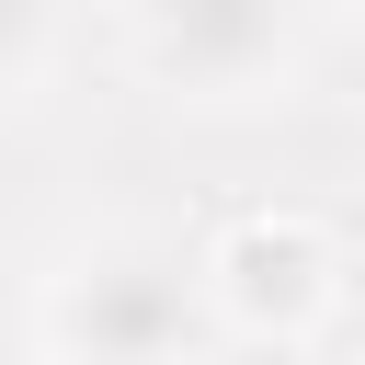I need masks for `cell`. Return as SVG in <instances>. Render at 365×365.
<instances>
[{
	"label": "cell",
	"mask_w": 365,
	"mask_h": 365,
	"mask_svg": "<svg viewBox=\"0 0 365 365\" xmlns=\"http://www.w3.org/2000/svg\"><path fill=\"white\" fill-rule=\"evenodd\" d=\"M194 285L228 342H308L342 308V240L297 205H251L194 251Z\"/></svg>",
	"instance_id": "2"
},
{
	"label": "cell",
	"mask_w": 365,
	"mask_h": 365,
	"mask_svg": "<svg viewBox=\"0 0 365 365\" xmlns=\"http://www.w3.org/2000/svg\"><path fill=\"white\" fill-rule=\"evenodd\" d=\"M217 308L194 285V251L160 228H103L34 285V354L46 365H217Z\"/></svg>",
	"instance_id": "1"
},
{
	"label": "cell",
	"mask_w": 365,
	"mask_h": 365,
	"mask_svg": "<svg viewBox=\"0 0 365 365\" xmlns=\"http://www.w3.org/2000/svg\"><path fill=\"white\" fill-rule=\"evenodd\" d=\"M125 68L171 103H251L297 68V0H125Z\"/></svg>",
	"instance_id": "3"
},
{
	"label": "cell",
	"mask_w": 365,
	"mask_h": 365,
	"mask_svg": "<svg viewBox=\"0 0 365 365\" xmlns=\"http://www.w3.org/2000/svg\"><path fill=\"white\" fill-rule=\"evenodd\" d=\"M46 46H57V11L46 0H0V103L46 68Z\"/></svg>",
	"instance_id": "4"
}]
</instances>
